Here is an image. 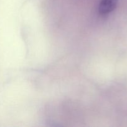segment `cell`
I'll return each mask as SVG.
<instances>
[{
	"mask_svg": "<svg viewBox=\"0 0 127 127\" xmlns=\"http://www.w3.org/2000/svg\"><path fill=\"white\" fill-rule=\"evenodd\" d=\"M118 0H102L99 6V12L102 15H107L115 9Z\"/></svg>",
	"mask_w": 127,
	"mask_h": 127,
	"instance_id": "6da1fadb",
	"label": "cell"
}]
</instances>
